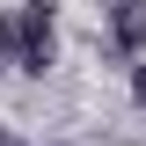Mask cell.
I'll return each instance as SVG.
<instances>
[{"mask_svg":"<svg viewBox=\"0 0 146 146\" xmlns=\"http://www.w3.org/2000/svg\"><path fill=\"white\" fill-rule=\"evenodd\" d=\"M51 7H58V0H22V15L0 22L7 58H15L22 73H44V66H51Z\"/></svg>","mask_w":146,"mask_h":146,"instance_id":"cell-1","label":"cell"},{"mask_svg":"<svg viewBox=\"0 0 146 146\" xmlns=\"http://www.w3.org/2000/svg\"><path fill=\"white\" fill-rule=\"evenodd\" d=\"M110 36H117V51H146V0H117L110 7Z\"/></svg>","mask_w":146,"mask_h":146,"instance_id":"cell-2","label":"cell"},{"mask_svg":"<svg viewBox=\"0 0 146 146\" xmlns=\"http://www.w3.org/2000/svg\"><path fill=\"white\" fill-rule=\"evenodd\" d=\"M131 95H139V102H146V66H139V73H131Z\"/></svg>","mask_w":146,"mask_h":146,"instance_id":"cell-3","label":"cell"},{"mask_svg":"<svg viewBox=\"0 0 146 146\" xmlns=\"http://www.w3.org/2000/svg\"><path fill=\"white\" fill-rule=\"evenodd\" d=\"M0 146H29V139H15V131H0Z\"/></svg>","mask_w":146,"mask_h":146,"instance_id":"cell-4","label":"cell"},{"mask_svg":"<svg viewBox=\"0 0 146 146\" xmlns=\"http://www.w3.org/2000/svg\"><path fill=\"white\" fill-rule=\"evenodd\" d=\"M0 66H7V36H0Z\"/></svg>","mask_w":146,"mask_h":146,"instance_id":"cell-5","label":"cell"}]
</instances>
